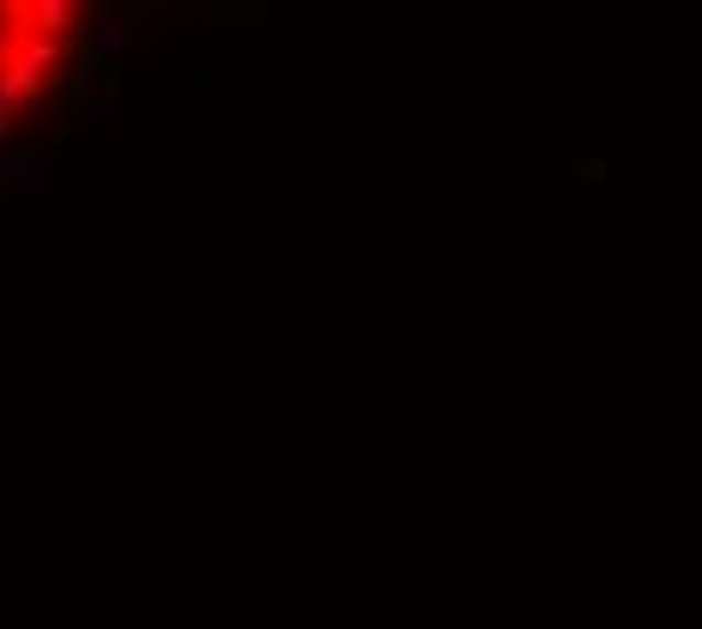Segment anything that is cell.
I'll return each mask as SVG.
<instances>
[{"label":"cell","instance_id":"cell-1","mask_svg":"<svg viewBox=\"0 0 702 629\" xmlns=\"http://www.w3.org/2000/svg\"><path fill=\"white\" fill-rule=\"evenodd\" d=\"M36 19H43V31H67L73 7H55V0H43V7H36Z\"/></svg>","mask_w":702,"mask_h":629}]
</instances>
